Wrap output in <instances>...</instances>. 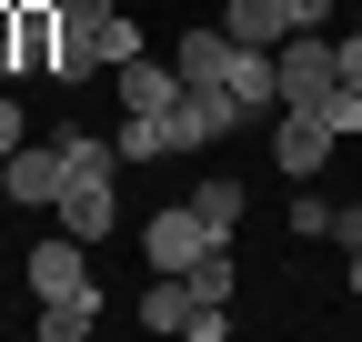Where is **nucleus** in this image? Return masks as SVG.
I'll use <instances>...</instances> for the list:
<instances>
[{"label":"nucleus","mask_w":362,"mask_h":342,"mask_svg":"<svg viewBox=\"0 0 362 342\" xmlns=\"http://www.w3.org/2000/svg\"><path fill=\"white\" fill-rule=\"evenodd\" d=\"M211 242H221V232L202 222V211H192V201H171V211H151V222H141V262H151V272H192Z\"/></svg>","instance_id":"nucleus-1"},{"label":"nucleus","mask_w":362,"mask_h":342,"mask_svg":"<svg viewBox=\"0 0 362 342\" xmlns=\"http://www.w3.org/2000/svg\"><path fill=\"white\" fill-rule=\"evenodd\" d=\"M272 71H282V101H322L332 81H342V40H322V30H292L282 51H272Z\"/></svg>","instance_id":"nucleus-2"},{"label":"nucleus","mask_w":362,"mask_h":342,"mask_svg":"<svg viewBox=\"0 0 362 342\" xmlns=\"http://www.w3.org/2000/svg\"><path fill=\"white\" fill-rule=\"evenodd\" d=\"M61 182H71V151H61V141H21L11 161H0V191H11L21 211H40V201H61Z\"/></svg>","instance_id":"nucleus-3"},{"label":"nucleus","mask_w":362,"mask_h":342,"mask_svg":"<svg viewBox=\"0 0 362 342\" xmlns=\"http://www.w3.org/2000/svg\"><path fill=\"white\" fill-rule=\"evenodd\" d=\"M30 292H40V302H61V292H90V242L81 232H51V242H30Z\"/></svg>","instance_id":"nucleus-4"},{"label":"nucleus","mask_w":362,"mask_h":342,"mask_svg":"<svg viewBox=\"0 0 362 342\" xmlns=\"http://www.w3.org/2000/svg\"><path fill=\"white\" fill-rule=\"evenodd\" d=\"M332 151H342V141L322 131V121H312V111H292V101H282V131H272V161H282V171H292V182H312V171H322Z\"/></svg>","instance_id":"nucleus-5"},{"label":"nucleus","mask_w":362,"mask_h":342,"mask_svg":"<svg viewBox=\"0 0 362 342\" xmlns=\"http://www.w3.org/2000/svg\"><path fill=\"white\" fill-rule=\"evenodd\" d=\"M221 30H232V40H262V51H282V40H292V0H221Z\"/></svg>","instance_id":"nucleus-6"},{"label":"nucleus","mask_w":362,"mask_h":342,"mask_svg":"<svg viewBox=\"0 0 362 342\" xmlns=\"http://www.w3.org/2000/svg\"><path fill=\"white\" fill-rule=\"evenodd\" d=\"M21 71H61V0H21Z\"/></svg>","instance_id":"nucleus-7"},{"label":"nucleus","mask_w":362,"mask_h":342,"mask_svg":"<svg viewBox=\"0 0 362 342\" xmlns=\"http://www.w3.org/2000/svg\"><path fill=\"white\" fill-rule=\"evenodd\" d=\"M111 81H121V111H151V121H161V111H171L181 91H192V81H181V71H151V61H121Z\"/></svg>","instance_id":"nucleus-8"},{"label":"nucleus","mask_w":362,"mask_h":342,"mask_svg":"<svg viewBox=\"0 0 362 342\" xmlns=\"http://www.w3.org/2000/svg\"><path fill=\"white\" fill-rule=\"evenodd\" d=\"M192 282H181V272H151V292H141V332H192Z\"/></svg>","instance_id":"nucleus-9"},{"label":"nucleus","mask_w":362,"mask_h":342,"mask_svg":"<svg viewBox=\"0 0 362 342\" xmlns=\"http://www.w3.org/2000/svg\"><path fill=\"white\" fill-rule=\"evenodd\" d=\"M90 322H101V292H61V302H40L30 332H40V342H81Z\"/></svg>","instance_id":"nucleus-10"},{"label":"nucleus","mask_w":362,"mask_h":342,"mask_svg":"<svg viewBox=\"0 0 362 342\" xmlns=\"http://www.w3.org/2000/svg\"><path fill=\"white\" fill-rule=\"evenodd\" d=\"M242 201H252V191L232 182V171H211V182H192V211H202V222H211L221 242H232V222H242Z\"/></svg>","instance_id":"nucleus-11"},{"label":"nucleus","mask_w":362,"mask_h":342,"mask_svg":"<svg viewBox=\"0 0 362 342\" xmlns=\"http://www.w3.org/2000/svg\"><path fill=\"white\" fill-rule=\"evenodd\" d=\"M292 111H312V121H322L332 141H362V91H352V81H332L322 101H292Z\"/></svg>","instance_id":"nucleus-12"},{"label":"nucleus","mask_w":362,"mask_h":342,"mask_svg":"<svg viewBox=\"0 0 362 342\" xmlns=\"http://www.w3.org/2000/svg\"><path fill=\"white\" fill-rule=\"evenodd\" d=\"M181 282H192V302H232V292H242V272H232V242H211V252H202V262L181 272Z\"/></svg>","instance_id":"nucleus-13"},{"label":"nucleus","mask_w":362,"mask_h":342,"mask_svg":"<svg viewBox=\"0 0 362 342\" xmlns=\"http://www.w3.org/2000/svg\"><path fill=\"white\" fill-rule=\"evenodd\" d=\"M221 51H232V30H181V81H221Z\"/></svg>","instance_id":"nucleus-14"},{"label":"nucleus","mask_w":362,"mask_h":342,"mask_svg":"<svg viewBox=\"0 0 362 342\" xmlns=\"http://www.w3.org/2000/svg\"><path fill=\"white\" fill-rule=\"evenodd\" d=\"M111 151H121V161H161V151H171V131H161L151 111H121V131H111Z\"/></svg>","instance_id":"nucleus-15"},{"label":"nucleus","mask_w":362,"mask_h":342,"mask_svg":"<svg viewBox=\"0 0 362 342\" xmlns=\"http://www.w3.org/2000/svg\"><path fill=\"white\" fill-rule=\"evenodd\" d=\"M292 232H302V242H332V201H322V191H312V182L292 191Z\"/></svg>","instance_id":"nucleus-16"},{"label":"nucleus","mask_w":362,"mask_h":342,"mask_svg":"<svg viewBox=\"0 0 362 342\" xmlns=\"http://www.w3.org/2000/svg\"><path fill=\"white\" fill-rule=\"evenodd\" d=\"M101 61H111V71H121V61H141V20H131V11L101 20Z\"/></svg>","instance_id":"nucleus-17"},{"label":"nucleus","mask_w":362,"mask_h":342,"mask_svg":"<svg viewBox=\"0 0 362 342\" xmlns=\"http://www.w3.org/2000/svg\"><path fill=\"white\" fill-rule=\"evenodd\" d=\"M21 141H30V121H21V101H11V91H0V161H11Z\"/></svg>","instance_id":"nucleus-18"},{"label":"nucleus","mask_w":362,"mask_h":342,"mask_svg":"<svg viewBox=\"0 0 362 342\" xmlns=\"http://www.w3.org/2000/svg\"><path fill=\"white\" fill-rule=\"evenodd\" d=\"M332 242H342V252H362V201H332Z\"/></svg>","instance_id":"nucleus-19"},{"label":"nucleus","mask_w":362,"mask_h":342,"mask_svg":"<svg viewBox=\"0 0 362 342\" xmlns=\"http://www.w3.org/2000/svg\"><path fill=\"white\" fill-rule=\"evenodd\" d=\"M121 0H61V20H111Z\"/></svg>","instance_id":"nucleus-20"},{"label":"nucleus","mask_w":362,"mask_h":342,"mask_svg":"<svg viewBox=\"0 0 362 342\" xmlns=\"http://www.w3.org/2000/svg\"><path fill=\"white\" fill-rule=\"evenodd\" d=\"M342 81H352V91H362V30L342 40Z\"/></svg>","instance_id":"nucleus-21"},{"label":"nucleus","mask_w":362,"mask_h":342,"mask_svg":"<svg viewBox=\"0 0 362 342\" xmlns=\"http://www.w3.org/2000/svg\"><path fill=\"white\" fill-rule=\"evenodd\" d=\"M352 30H362V0H352Z\"/></svg>","instance_id":"nucleus-22"}]
</instances>
